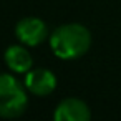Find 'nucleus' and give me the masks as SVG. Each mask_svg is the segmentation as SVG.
I'll use <instances>...</instances> for the list:
<instances>
[{
    "label": "nucleus",
    "mask_w": 121,
    "mask_h": 121,
    "mask_svg": "<svg viewBox=\"0 0 121 121\" xmlns=\"http://www.w3.org/2000/svg\"><path fill=\"white\" fill-rule=\"evenodd\" d=\"M91 45V35L85 25L66 23L55 28L50 37L53 53L61 60H76L83 56Z\"/></svg>",
    "instance_id": "1"
},
{
    "label": "nucleus",
    "mask_w": 121,
    "mask_h": 121,
    "mask_svg": "<svg viewBox=\"0 0 121 121\" xmlns=\"http://www.w3.org/2000/svg\"><path fill=\"white\" fill-rule=\"evenodd\" d=\"M27 103L23 85L9 73H0V116L17 118L25 111Z\"/></svg>",
    "instance_id": "2"
},
{
    "label": "nucleus",
    "mask_w": 121,
    "mask_h": 121,
    "mask_svg": "<svg viewBox=\"0 0 121 121\" xmlns=\"http://www.w3.org/2000/svg\"><path fill=\"white\" fill-rule=\"evenodd\" d=\"M15 35L23 45L37 47L42 42H45V38L48 37V28L43 20H40L37 17H27L17 23Z\"/></svg>",
    "instance_id": "3"
},
{
    "label": "nucleus",
    "mask_w": 121,
    "mask_h": 121,
    "mask_svg": "<svg viewBox=\"0 0 121 121\" xmlns=\"http://www.w3.org/2000/svg\"><path fill=\"white\" fill-rule=\"evenodd\" d=\"M25 86L30 93H33L37 96H47L55 90L56 76L47 68H33V70L27 71Z\"/></svg>",
    "instance_id": "4"
},
{
    "label": "nucleus",
    "mask_w": 121,
    "mask_h": 121,
    "mask_svg": "<svg viewBox=\"0 0 121 121\" xmlns=\"http://www.w3.org/2000/svg\"><path fill=\"white\" fill-rule=\"evenodd\" d=\"M90 108L86 106L85 101L78 98H66L60 101L53 113L55 121H86L90 119Z\"/></svg>",
    "instance_id": "5"
},
{
    "label": "nucleus",
    "mask_w": 121,
    "mask_h": 121,
    "mask_svg": "<svg viewBox=\"0 0 121 121\" xmlns=\"http://www.w3.org/2000/svg\"><path fill=\"white\" fill-rule=\"evenodd\" d=\"M4 56H5L7 66L12 71H15V73H27V71H30V68L33 65V60H32L30 53L22 45H12V47H9L5 50Z\"/></svg>",
    "instance_id": "6"
}]
</instances>
